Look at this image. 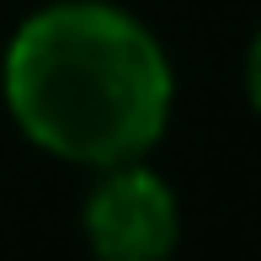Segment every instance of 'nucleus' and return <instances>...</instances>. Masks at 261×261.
<instances>
[{"mask_svg":"<svg viewBox=\"0 0 261 261\" xmlns=\"http://www.w3.org/2000/svg\"><path fill=\"white\" fill-rule=\"evenodd\" d=\"M0 101L32 149L101 171L165 139L176 69L149 21L117 0H48L0 54Z\"/></svg>","mask_w":261,"mask_h":261,"instance_id":"nucleus-1","label":"nucleus"},{"mask_svg":"<svg viewBox=\"0 0 261 261\" xmlns=\"http://www.w3.org/2000/svg\"><path fill=\"white\" fill-rule=\"evenodd\" d=\"M80 234L101 261H165L181 245V197L149 155L101 165L80 203Z\"/></svg>","mask_w":261,"mask_h":261,"instance_id":"nucleus-2","label":"nucleus"},{"mask_svg":"<svg viewBox=\"0 0 261 261\" xmlns=\"http://www.w3.org/2000/svg\"><path fill=\"white\" fill-rule=\"evenodd\" d=\"M245 101L261 112V27H256L251 48H245Z\"/></svg>","mask_w":261,"mask_h":261,"instance_id":"nucleus-3","label":"nucleus"}]
</instances>
